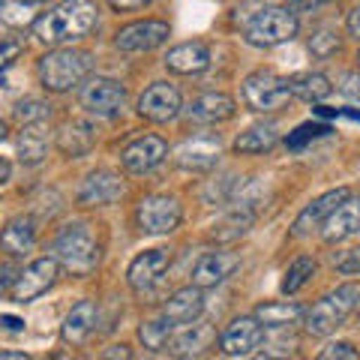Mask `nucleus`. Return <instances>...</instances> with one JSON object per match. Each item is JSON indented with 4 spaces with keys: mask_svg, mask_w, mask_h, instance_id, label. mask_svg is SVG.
Segmentation results:
<instances>
[{
    "mask_svg": "<svg viewBox=\"0 0 360 360\" xmlns=\"http://www.w3.org/2000/svg\"><path fill=\"white\" fill-rule=\"evenodd\" d=\"M262 342H264V324L258 321V315H240L219 336V348L229 357H250Z\"/></svg>",
    "mask_w": 360,
    "mask_h": 360,
    "instance_id": "obj_9",
    "label": "nucleus"
},
{
    "mask_svg": "<svg viewBox=\"0 0 360 360\" xmlns=\"http://www.w3.org/2000/svg\"><path fill=\"white\" fill-rule=\"evenodd\" d=\"M357 60H360V58H357Z\"/></svg>",
    "mask_w": 360,
    "mask_h": 360,
    "instance_id": "obj_50",
    "label": "nucleus"
},
{
    "mask_svg": "<svg viewBox=\"0 0 360 360\" xmlns=\"http://www.w3.org/2000/svg\"><path fill=\"white\" fill-rule=\"evenodd\" d=\"M15 115H18V120H25V123H39V120H45L51 115V105L42 103V99H25V103H18Z\"/></svg>",
    "mask_w": 360,
    "mask_h": 360,
    "instance_id": "obj_35",
    "label": "nucleus"
},
{
    "mask_svg": "<svg viewBox=\"0 0 360 360\" xmlns=\"http://www.w3.org/2000/svg\"><path fill=\"white\" fill-rule=\"evenodd\" d=\"M78 99H82V105L90 111V115L111 117V115H117V111L123 108L127 90H123V84L115 82V78H90V82L82 87Z\"/></svg>",
    "mask_w": 360,
    "mask_h": 360,
    "instance_id": "obj_11",
    "label": "nucleus"
},
{
    "mask_svg": "<svg viewBox=\"0 0 360 360\" xmlns=\"http://www.w3.org/2000/svg\"><path fill=\"white\" fill-rule=\"evenodd\" d=\"M357 300H360V288L354 283L340 285L336 291H330V295H324L307 312V330L312 336H328V333H333L336 328H342L345 319L354 312Z\"/></svg>",
    "mask_w": 360,
    "mask_h": 360,
    "instance_id": "obj_4",
    "label": "nucleus"
},
{
    "mask_svg": "<svg viewBox=\"0 0 360 360\" xmlns=\"http://www.w3.org/2000/svg\"><path fill=\"white\" fill-rule=\"evenodd\" d=\"M168 25L165 21H135V25H127L123 30H117L115 45L120 51H153L168 39Z\"/></svg>",
    "mask_w": 360,
    "mask_h": 360,
    "instance_id": "obj_13",
    "label": "nucleus"
},
{
    "mask_svg": "<svg viewBox=\"0 0 360 360\" xmlns=\"http://www.w3.org/2000/svg\"><path fill=\"white\" fill-rule=\"evenodd\" d=\"M90 66H94V60H90L87 51L54 49L39 60V82L51 94H66V90H72L84 82Z\"/></svg>",
    "mask_w": 360,
    "mask_h": 360,
    "instance_id": "obj_2",
    "label": "nucleus"
},
{
    "mask_svg": "<svg viewBox=\"0 0 360 360\" xmlns=\"http://www.w3.org/2000/svg\"><path fill=\"white\" fill-rule=\"evenodd\" d=\"M0 360H27L25 352H0Z\"/></svg>",
    "mask_w": 360,
    "mask_h": 360,
    "instance_id": "obj_47",
    "label": "nucleus"
},
{
    "mask_svg": "<svg viewBox=\"0 0 360 360\" xmlns=\"http://www.w3.org/2000/svg\"><path fill=\"white\" fill-rule=\"evenodd\" d=\"M168 156V144L160 135H144V139H135L132 144H127L120 153V162L129 174H148L156 165Z\"/></svg>",
    "mask_w": 360,
    "mask_h": 360,
    "instance_id": "obj_12",
    "label": "nucleus"
},
{
    "mask_svg": "<svg viewBox=\"0 0 360 360\" xmlns=\"http://www.w3.org/2000/svg\"><path fill=\"white\" fill-rule=\"evenodd\" d=\"M139 225L144 234H168L180 225V201L174 195H148L139 201Z\"/></svg>",
    "mask_w": 360,
    "mask_h": 360,
    "instance_id": "obj_8",
    "label": "nucleus"
},
{
    "mask_svg": "<svg viewBox=\"0 0 360 360\" xmlns=\"http://www.w3.org/2000/svg\"><path fill=\"white\" fill-rule=\"evenodd\" d=\"M168 252L165 250H148V252H141V255H135L132 258V264L127 270V279H129V285L135 291H150L156 283L162 279V274L168 270Z\"/></svg>",
    "mask_w": 360,
    "mask_h": 360,
    "instance_id": "obj_17",
    "label": "nucleus"
},
{
    "mask_svg": "<svg viewBox=\"0 0 360 360\" xmlns=\"http://www.w3.org/2000/svg\"><path fill=\"white\" fill-rule=\"evenodd\" d=\"M291 96V82L276 72L258 70L246 75L243 82V103L252 111H279Z\"/></svg>",
    "mask_w": 360,
    "mask_h": 360,
    "instance_id": "obj_6",
    "label": "nucleus"
},
{
    "mask_svg": "<svg viewBox=\"0 0 360 360\" xmlns=\"http://www.w3.org/2000/svg\"><path fill=\"white\" fill-rule=\"evenodd\" d=\"M94 328H96V303L82 300L70 309V315H66L60 336H63V342H70V345H82L87 336L94 333Z\"/></svg>",
    "mask_w": 360,
    "mask_h": 360,
    "instance_id": "obj_23",
    "label": "nucleus"
},
{
    "mask_svg": "<svg viewBox=\"0 0 360 360\" xmlns=\"http://www.w3.org/2000/svg\"><path fill=\"white\" fill-rule=\"evenodd\" d=\"M345 27H348V33H352V37L360 42V6L348 13V18H345Z\"/></svg>",
    "mask_w": 360,
    "mask_h": 360,
    "instance_id": "obj_43",
    "label": "nucleus"
},
{
    "mask_svg": "<svg viewBox=\"0 0 360 360\" xmlns=\"http://www.w3.org/2000/svg\"><path fill=\"white\" fill-rule=\"evenodd\" d=\"M9 174H13V165H9L4 156H0V186H4L6 180H9Z\"/></svg>",
    "mask_w": 360,
    "mask_h": 360,
    "instance_id": "obj_46",
    "label": "nucleus"
},
{
    "mask_svg": "<svg viewBox=\"0 0 360 360\" xmlns=\"http://www.w3.org/2000/svg\"><path fill=\"white\" fill-rule=\"evenodd\" d=\"M324 132H328V127H321V123H303L295 135H288V144L291 148H300L307 139H319V135H324Z\"/></svg>",
    "mask_w": 360,
    "mask_h": 360,
    "instance_id": "obj_37",
    "label": "nucleus"
},
{
    "mask_svg": "<svg viewBox=\"0 0 360 360\" xmlns=\"http://www.w3.org/2000/svg\"><path fill=\"white\" fill-rule=\"evenodd\" d=\"M219 135H193L186 139L180 148L174 150V160L180 168H189V172H205L213 168L219 160Z\"/></svg>",
    "mask_w": 360,
    "mask_h": 360,
    "instance_id": "obj_16",
    "label": "nucleus"
},
{
    "mask_svg": "<svg viewBox=\"0 0 360 360\" xmlns=\"http://www.w3.org/2000/svg\"><path fill=\"white\" fill-rule=\"evenodd\" d=\"M348 195H352V193H348L345 186H340V189H328L324 195H319V198L312 201V205H307V207L300 210V217L295 219V225H291V234H295V238H307L309 231L321 229L324 219H328L330 213L340 207Z\"/></svg>",
    "mask_w": 360,
    "mask_h": 360,
    "instance_id": "obj_14",
    "label": "nucleus"
},
{
    "mask_svg": "<svg viewBox=\"0 0 360 360\" xmlns=\"http://www.w3.org/2000/svg\"><path fill=\"white\" fill-rule=\"evenodd\" d=\"M315 274V262L309 255H300L295 264H291L288 270H285V279H283V291L285 295H295L297 288H303L307 285V279Z\"/></svg>",
    "mask_w": 360,
    "mask_h": 360,
    "instance_id": "obj_33",
    "label": "nucleus"
},
{
    "mask_svg": "<svg viewBox=\"0 0 360 360\" xmlns=\"http://www.w3.org/2000/svg\"><path fill=\"white\" fill-rule=\"evenodd\" d=\"M54 252H58V262L72 270L75 276H87L90 270L99 262V246L94 240V231L84 222H72L58 234L54 240Z\"/></svg>",
    "mask_w": 360,
    "mask_h": 360,
    "instance_id": "obj_3",
    "label": "nucleus"
},
{
    "mask_svg": "<svg viewBox=\"0 0 360 360\" xmlns=\"http://www.w3.org/2000/svg\"><path fill=\"white\" fill-rule=\"evenodd\" d=\"M180 111H184L180 90L168 82H156L139 96V115L150 123H168V120H174Z\"/></svg>",
    "mask_w": 360,
    "mask_h": 360,
    "instance_id": "obj_10",
    "label": "nucleus"
},
{
    "mask_svg": "<svg viewBox=\"0 0 360 360\" xmlns=\"http://www.w3.org/2000/svg\"><path fill=\"white\" fill-rule=\"evenodd\" d=\"M172 328L174 324H168L165 319L162 321H144L139 328V340L144 342V348H150V352H162L172 340Z\"/></svg>",
    "mask_w": 360,
    "mask_h": 360,
    "instance_id": "obj_32",
    "label": "nucleus"
},
{
    "mask_svg": "<svg viewBox=\"0 0 360 360\" xmlns=\"http://www.w3.org/2000/svg\"><path fill=\"white\" fill-rule=\"evenodd\" d=\"M201 309H205V295H201V285H189V288L174 291V295L165 300L162 319L168 324H174V328H186V324H193L198 319Z\"/></svg>",
    "mask_w": 360,
    "mask_h": 360,
    "instance_id": "obj_20",
    "label": "nucleus"
},
{
    "mask_svg": "<svg viewBox=\"0 0 360 360\" xmlns=\"http://www.w3.org/2000/svg\"><path fill=\"white\" fill-rule=\"evenodd\" d=\"M45 150H49V141H45V135L37 129V123H25V129H21V135H18L21 162L37 165V162H42Z\"/></svg>",
    "mask_w": 360,
    "mask_h": 360,
    "instance_id": "obj_30",
    "label": "nucleus"
},
{
    "mask_svg": "<svg viewBox=\"0 0 360 360\" xmlns=\"http://www.w3.org/2000/svg\"><path fill=\"white\" fill-rule=\"evenodd\" d=\"M255 315L264 328H288V324L303 319V309L297 303H262L255 309Z\"/></svg>",
    "mask_w": 360,
    "mask_h": 360,
    "instance_id": "obj_29",
    "label": "nucleus"
},
{
    "mask_svg": "<svg viewBox=\"0 0 360 360\" xmlns=\"http://www.w3.org/2000/svg\"><path fill=\"white\" fill-rule=\"evenodd\" d=\"M120 195H123V180H120V174L111 172V168H99V172L87 174L82 189H78V201L87 207L115 205Z\"/></svg>",
    "mask_w": 360,
    "mask_h": 360,
    "instance_id": "obj_15",
    "label": "nucleus"
},
{
    "mask_svg": "<svg viewBox=\"0 0 360 360\" xmlns=\"http://www.w3.org/2000/svg\"><path fill=\"white\" fill-rule=\"evenodd\" d=\"M213 340V328L210 324H186V330H180L177 336L168 340L174 354H198L201 348H207Z\"/></svg>",
    "mask_w": 360,
    "mask_h": 360,
    "instance_id": "obj_28",
    "label": "nucleus"
},
{
    "mask_svg": "<svg viewBox=\"0 0 360 360\" xmlns=\"http://www.w3.org/2000/svg\"><path fill=\"white\" fill-rule=\"evenodd\" d=\"M252 225V213L246 210H234L229 219H222L219 225H213V238L217 240H234V238H243Z\"/></svg>",
    "mask_w": 360,
    "mask_h": 360,
    "instance_id": "obj_31",
    "label": "nucleus"
},
{
    "mask_svg": "<svg viewBox=\"0 0 360 360\" xmlns=\"http://www.w3.org/2000/svg\"><path fill=\"white\" fill-rule=\"evenodd\" d=\"M324 4H330V0H285V9H291V13H312V9H319Z\"/></svg>",
    "mask_w": 360,
    "mask_h": 360,
    "instance_id": "obj_41",
    "label": "nucleus"
},
{
    "mask_svg": "<svg viewBox=\"0 0 360 360\" xmlns=\"http://www.w3.org/2000/svg\"><path fill=\"white\" fill-rule=\"evenodd\" d=\"M336 270L342 274H360V250H348L336 258Z\"/></svg>",
    "mask_w": 360,
    "mask_h": 360,
    "instance_id": "obj_40",
    "label": "nucleus"
},
{
    "mask_svg": "<svg viewBox=\"0 0 360 360\" xmlns=\"http://www.w3.org/2000/svg\"><path fill=\"white\" fill-rule=\"evenodd\" d=\"M37 243V222L33 217H15L6 222V229L0 231V250L9 255H25Z\"/></svg>",
    "mask_w": 360,
    "mask_h": 360,
    "instance_id": "obj_24",
    "label": "nucleus"
},
{
    "mask_svg": "<svg viewBox=\"0 0 360 360\" xmlns=\"http://www.w3.org/2000/svg\"><path fill=\"white\" fill-rule=\"evenodd\" d=\"M18 54H21V42L18 39H0V70H6Z\"/></svg>",
    "mask_w": 360,
    "mask_h": 360,
    "instance_id": "obj_39",
    "label": "nucleus"
},
{
    "mask_svg": "<svg viewBox=\"0 0 360 360\" xmlns=\"http://www.w3.org/2000/svg\"><path fill=\"white\" fill-rule=\"evenodd\" d=\"M234 111L238 108H234V99L229 94H201L189 103L186 117H189V123H205V127H210V123L231 120Z\"/></svg>",
    "mask_w": 360,
    "mask_h": 360,
    "instance_id": "obj_21",
    "label": "nucleus"
},
{
    "mask_svg": "<svg viewBox=\"0 0 360 360\" xmlns=\"http://www.w3.org/2000/svg\"><path fill=\"white\" fill-rule=\"evenodd\" d=\"M238 267H240L238 252H207V255H201L193 267V283L201 288H213V285L225 283Z\"/></svg>",
    "mask_w": 360,
    "mask_h": 360,
    "instance_id": "obj_19",
    "label": "nucleus"
},
{
    "mask_svg": "<svg viewBox=\"0 0 360 360\" xmlns=\"http://www.w3.org/2000/svg\"><path fill=\"white\" fill-rule=\"evenodd\" d=\"M58 276H60V262L58 258H37V262H30L15 276L9 295H13L15 303H30V300L42 297L45 291L58 283Z\"/></svg>",
    "mask_w": 360,
    "mask_h": 360,
    "instance_id": "obj_7",
    "label": "nucleus"
},
{
    "mask_svg": "<svg viewBox=\"0 0 360 360\" xmlns=\"http://www.w3.org/2000/svg\"><path fill=\"white\" fill-rule=\"evenodd\" d=\"M4 135H6V123L0 120V139H4Z\"/></svg>",
    "mask_w": 360,
    "mask_h": 360,
    "instance_id": "obj_48",
    "label": "nucleus"
},
{
    "mask_svg": "<svg viewBox=\"0 0 360 360\" xmlns=\"http://www.w3.org/2000/svg\"><path fill=\"white\" fill-rule=\"evenodd\" d=\"M297 37V15L291 9H262L243 27V39L255 49H274Z\"/></svg>",
    "mask_w": 360,
    "mask_h": 360,
    "instance_id": "obj_5",
    "label": "nucleus"
},
{
    "mask_svg": "<svg viewBox=\"0 0 360 360\" xmlns=\"http://www.w3.org/2000/svg\"><path fill=\"white\" fill-rule=\"evenodd\" d=\"M165 66L177 75H198L210 66V51L205 42H184L165 54Z\"/></svg>",
    "mask_w": 360,
    "mask_h": 360,
    "instance_id": "obj_22",
    "label": "nucleus"
},
{
    "mask_svg": "<svg viewBox=\"0 0 360 360\" xmlns=\"http://www.w3.org/2000/svg\"><path fill=\"white\" fill-rule=\"evenodd\" d=\"M336 49H340V33L330 30V27H321L309 37V51L315 58H330Z\"/></svg>",
    "mask_w": 360,
    "mask_h": 360,
    "instance_id": "obj_34",
    "label": "nucleus"
},
{
    "mask_svg": "<svg viewBox=\"0 0 360 360\" xmlns=\"http://www.w3.org/2000/svg\"><path fill=\"white\" fill-rule=\"evenodd\" d=\"M321 360H357V352L348 342H333L319 354Z\"/></svg>",
    "mask_w": 360,
    "mask_h": 360,
    "instance_id": "obj_38",
    "label": "nucleus"
},
{
    "mask_svg": "<svg viewBox=\"0 0 360 360\" xmlns=\"http://www.w3.org/2000/svg\"><path fill=\"white\" fill-rule=\"evenodd\" d=\"M276 141H279V135H276L274 123H255V127H250L234 139V150L238 153H267Z\"/></svg>",
    "mask_w": 360,
    "mask_h": 360,
    "instance_id": "obj_26",
    "label": "nucleus"
},
{
    "mask_svg": "<svg viewBox=\"0 0 360 360\" xmlns=\"http://www.w3.org/2000/svg\"><path fill=\"white\" fill-rule=\"evenodd\" d=\"M360 234V198L348 195L321 225V238L328 243H342L348 238Z\"/></svg>",
    "mask_w": 360,
    "mask_h": 360,
    "instance_id": "obj_18",
    "label": "nucleus"
},
{
    "mask_svg": "<svg viewBox=\"0 0 360 360\" xmlns=\"http://www.w3.org/2000/svg\"><path fill=\"white\" fill-rule=\"evenodd\" d=\"M129 354H132V352H129L127 345H111L108 352H105V357H129Z\"/></svg>",
    "mask_w": 360,
    "mask_h": 360,
    "instance_id": "obj_45",
    "label": "nucleus"
},
{
    "mask_svg": "<svg viewBox=\"0 0 360 360\" xmlns=\"http://www.w3.org/2000/svg\"><path fill=\"white\" fill-rule=\"evenodd\" d=\"M15 267L13 264H0V297L6 295V291H13V283H15Z\"/></svg>",
    "mask_w": 360,
    "mask_h": 360,
    "instance_id": "obj_42",
    "label": "nucleus"
},
{
    "mask_svg": "<svg viewBox=\"0 0 360 360\" xmlns=\"http://www.w3.org/2000/svg\"><path fill=\"white\" fill-rule=\"evenodd\" d=\"M291 82V96L303 99V103H321V99L330 96V82L324 78L321 72H300L295 78H288Z\"/></svg>",
    "mask_w": 360,
    "mask_h": 360,
    "instance_id": "obj_27",
    "label": "nucleus"
},
{
    "mask_svg": "<svg viewBox=\"0 0 360 360\" xmlns=\"http://www.w3.org/2000/svg\"><path fill=\"white\" fill-rule=\"evenodd\" d=\"M115 9H139V6H144L148 0H108Z\"/></svg>",
    "mask_w": 360,
    "mask_h": 360,
    "instance_id": "obj_44",
    "label": "nucleus"
},
{
    "mask_svg": "<svg viewBox=\"0 0 360 360\" xmlns=\"http://www.w3.org/2000/svg\"><path fill=\"white\" fill-rule=\"evenodd\" d=\"M96 21H99V13L90 0H63L51 13H45L42 18L33 21V37L42 45H63V42L87 37L96 27Z\"/></svg>",
    "mask_w": 360,
    "mask_h": 360,
    "instance_id": "obj_1",
    "label": "nucleus"
},
{
    "mask_svg": "<svg viewBox=\"0 0 360 360\" xmlns=\"http://www.w3.org/2000/svg\"><path fill=\"white\" fill-rule=\"evenodd\" d=\"M21 4H45V0H21Z\"/></svg>",
    "mask_w": 360,
    "mask_h": 360,
    "instance_id": "obj_49",
    "label": "nucleus"
},
{
    "mask_svg": "<svg viewBox=\"0 0 360 360\" xmlns=\"http://www.w3.org/2000/svg\"><path fill=\"white\" fill-rule=\"evenodd\" d=\"M94 144H96V129H94V123H87V120H72L58 139V148L66 156H84Z\"/></svg>",
    "mask_w": 360,
    "mask_h": 360,
    "instance_id": "obj_25",
    "label": "nucleus"
},
{
    "mask_svg": "<svg viewBox=\"0 0 360 360\" xmlns=\"http://www.w3.org/2000/svg\"><path fill=\"white\" fill-rule=\"evenodd\" d=\"M336 90H340L342 96L360 103V72H342L340 78H336Z\"/></svg>",
    "mask_w": 360,
    "mask_h": 360,
    "instance_id": "obj_36",
    "label": "nucleus"
}]
</instances>
